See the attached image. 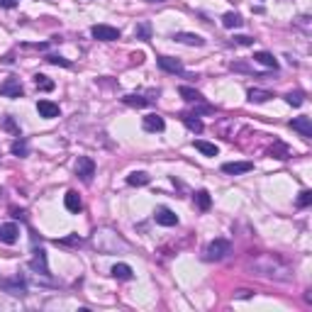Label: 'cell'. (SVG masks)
I'll return each instance as SVG.
<instances>
[{
    "label": "cell",
    "instance_id": "5bb4252c",
    "mask_svg": "<svg viewBox=\"0 0 312 312\" xmlns=\"http://www.w3.org/2000/svg\"><path fill=\"white\" fill-rule=\"evenodd\" d=\"M173 39L181 42V44H188V47H202L205 44V39L200 34H193V32H176Z\"/></svg>",
    "mask_w": 312,
    "mask_h": 312
},
{
    "label": "cell",
    "instance_id": "484cf974",
    "mask_svg": "<svg viewBox=\"0 0 312 312\" xmlns=\"http://www.w3.org/2000/svg\"><path fill=\"white\" fill-rule=\"evenodd\" d=\"M193 200H195V205H198L202 212H207L210 205H212V200H210V193H207V190H198V193L193 195Z\"/></svg>",
    "mask_w": 312,
    "mask_h": 312
},
{
    "label": "cell",
    "instance_id": "7402d4cb",
    "mask_svg": "<svg viewBox=\"0 0 312 312\" xmlns=\"http://www.w3.org/2000/svg\"><path fill=\"white\" fill-rule=\"evenodd\" d=\"M181 120H183V125H186L190 132H195V134H200V132L205 129V125H202V120H200L198 115H181Z\"/></svg>",
    "mask_w": 312,
    "mask_h": 312
},
{
    "label": "cell",
    "instance_id": "ba28073f",
    "mask_svg": "<svg viewBox=\"0 0 312 312\" xmlns=\"http://www.w3.org/2000/svg\"><path fill=\"white\" fill-rule=\"evenodd\" d=\"M290 129L293 132H298L300 137H305V139H310L312 137V120L310 117H295V120H290Z\"/></svg>",
    "mask_w": 312,
    "mask_h": 312
},
{
    "label": "cell",
    "instance_id": "f546056e",
    "mask_svg": "<svg viewBox=\"0 0 312 312\" xmlns=\"http://www.w3.org/2000/svg\"><path fill=\"white\" fill-rule=\"evenodd\" d=\"M57 244H61V247H81L83 239H81L78 234H68V237H63V239H57Z\"/></svg>",
    "mask_w": 312,
    "mask_h": 312
},
{
    "label": "cell",
    "instance_id": "30bf717a",
    "mask_svg": "<svg viewBox=\"0 0 312 312\" xmlns=\"http://www.w3.org/2000/svg\"><path fill=\"white\" fill-rule=\"evenodd\" d=\"M17 237H20V229H17L15 222H5V225H0V244L12 247V244L17 242Z\"/></svg>",
    "mask_w": 312,
    "mask_h": 312
},
{
    "label": "cell",
    "instance_id": "8fae6325",
    "mask_svg": "<svg viewBox=\"0 0 312 312\" xmlns=\"http://www.w3.org/2000/svg\"><path fill=\"white\" fill-rule=\"evenodd\" d=\"M156 63H159V68L166 71V73H186L183 63H181L178 59H173V57H159L156 59Z\"/></svg>",
    "mask_w": 312,
    "mask_h": 312
},
{
    "label": "cell",
    "instance_id": "1f68e13d",
    "mask_svg": "<svg viewBox=\"0 0 312 312\" xmlns=\"http://www.w3.org/2000/svg\"><path fill=\"white\" fill-rule=\"evenodd\" d=\"M47 61H49V63H54V66L71 68V61H68V59H63V57H59V54H49V57H47Z\"/></svg>",
    "mask_w": 312,
    "mask_h": 312
},
{
    "label": "cell",
    "instance_id": "ab89813d",
    "mask_svg": "<svg viewBox=\"0 0 312 312\" xmlns=\"http://www.w3.org/2000/svg\"><path fill=\"white\" fill-rule=\"evenodd\" d=\"M149 2H164V0H149Z\"/></svg>",
    "mask_w": 312,
    "mask_h": 312
},
{
    "label": "cell",
    "instance_id": "4fadbf2b",
    "mask_svg": "<svg viewBox=\"0 0 312 312\" xmlns=\"http://www.w3.org/2000/svg\"><path fill=\"white\" fill-rule=\"evenodd\" d=\"M251 169H254V164H251V161H227V164H222V171H225V173H229V176L249 173Z\"/></svg>",
    "mask_w": 312,
    "mask_h": 312
},
{
    "label": "cell",
    "instance_id": "3957f363",
    "mask_svg": "<svg viewBox=\"0 0 312 312\" xmlns=\"http://www.w3.org/2000/svg\"><path fill=\"white\" fill-rule=\"evenodd\" d=\"M227 254H232V244L227 239H212L205 247V261H222Z\"/></svg>",
    "mask_w": 312,
    "mask_h": 312
},
{
    "label": "cell",
    "instance_id": "9a60e30c",
    "mask_svg": "<svg viewBox=\"0 0 312 312\" xmlns=\"http://www.w3.org/2000/svg\"><path fill=\"white\" fill-rule=\"evenodd\" d=\"M63 205H66V210H68V212H73V215H78V212L83 210L81 195H78L76 190H68V193L63 195Z\"/></svg>",
    "mask_w": 312,
    "mask_h": 312
},
{
    "label": "cell",
    "instance_id": "9c48e42d",
    "mask_svg": "<svg viewBox=\"0 0 312 312\" xmlns=\"http://www.w3.org/2000/svg\"><path fill=\"white\" fill-rule=\"evenodd\" d=\"M154 220H156V225H161V227H176L178 225V217H176V212L169 210V207H156V212H154Z\"/></svg>",
    "mask_w": 312,
    "mask_h": 312
},
{
    "label": "cell",
    "instance_id": "5b68a950",
    "mask_svg": "<svg viewBox=\"0 0 312 312\" xmlns=\"http://www.w3.org/2000/svg\"><path fill=\"white\" fill-rule=\"evenodd\" d=\"M76 176L83 183H90L93 176H95V161L90 156H78V161H76Z\"/></svg>",
    "mask_w": 312,
    "mask_h": 312
},
{
    "label": "cell",
    "instance_id": "52a82bcc",
    "mask_svg": "<svg viewBox=\"0 0 312 312\" xmlns=\"http://www.w3.org/2000/svg\"><path fill=\"white\" fill-rule=\"evenodd\" d=\"M90 34L95 39H100V42H115V39H120V29L110 27V25H93Z\"/></svg>",
    "mask_w": 312,
    "mask_h": 312
},
{
    "label": "cell",
    "instance_id": "4dcf8cb0",
    "mask_svg": "<svg viewBox=\"0 0 312 312\" xmlns=\"http://www.w3.org/2000/svg\"><path fill=\"white\" fill-rule=\"evenodd\" d=\"M285 100H288V105H293V108H300V105L305 103L303 93H298V90H295V93H288V95H285Z\"/></svg>",
    "mask_w": 312,
    "mask_h": 312
},
{
    "label": "cell",
    "instance_id": "d4e9b609",
    "mask_svg": "<svg viewBox=\"0 0 312 312\" xmlns=\"http://www.w3.org/2000/svg\"><path fill=\"white\" fill-rule=\"evenodd\" d=\"M222 25H225L227 29H237V27L244 25V20H242L237 12H225V15H222Z\"/></svg>",
    "mask_w": 312,
    "mask_h": 312
},
{
    "label": "cell",
    "instance_id": "7a4b0ae2",
    "mask_svg": "<svg viewBox=\"0 0 312 312\" xmlns=\"http://www.w3.org/2000/svg\"><path fill=\"white\" fill-rule=\"evenodd\" d=\"M0 290H5V293L12 295V298H25V295H27V281H25V276L15 273V276L0 281Z\"/></svg>",
    "mask_w": 312,
    "mask_h": 312
},
{
    "label": "cell",
    "instance_id": "74e56055",
    "mask_svg": "<svg viewBox=\"0 0 312 312\" xmlns=\"http://www.w3.org/2000/svg\"><path fill=\"white\" fill-rule=\"evenodd\" d=\"M0 7H7V10H12V7H17V0H0Z\"/></svg>",
    "mask_w": 312,
    "mask_h": 312
},
{
    "label": "cell",
    "instance_id": "d590c367",
    "mask_svg": "<svg viewBox=\"0 0 312 312\" xmlns=\"http://www.w3.org/2000/svg\"><path fill=\"white\" fill-rule=\"evenodd\" d=\"M134 34H137V39H151V27L146 22H142L139 27L134 29Z\"/></svg>",
    "mask_w": 312,
    "mask_h": 312
},
{
    "label": "cell",
    "instance_id": "f1b7e54d",
    "mask_svg": "<svg viewBox=\"0 0 312 312\" xmlns=\"http://www.w3.org/2000/svg\"><path fill=\"white\" fill-rule=\"evenodd\" d=\"M34 85H37L39 90H47V93L54 90V81H49L44 73H37V76H34Z\"/></svg>",
    "mask_w": 312,
    "mask_h": 312
},
{
    "label": "cell",
    "instance_id": "d6986e66",
    "mask_svg": "<svg viewBox=\"0 0 312 312\" xmlns=\"http://www.w3.org/2000/svg\"><path fill=\"white\" fill-rule=\"evenodd\" d=\"M254 61H256V63H261V66H266V68L278 71V59H273V54H268V52H256Z\"/></svg>",
    "mask_w": 312,
    "mask_h": 312
},
{
    "label": "cell",
    "instance_id": "6da1fadb",
    "mask_svg": "<svg viewBox=\"0 0 312 312\" xmlns=\"http://www.w3.org/2000/svg\"><path fill=\"white\" fill-rule=\"evenodd\" d=\"M254 268L261 273V276L273 278V281H281V283H288V281L293 278L290 266H288L278 254H261L254 261Z\"/></svg>",
    "mask_w": 312,
    "mask_h": 312
},
{
    "label": "cell",
    "instance_id": "e0dca14e",
    "mask_svg": "<svg viewBox=\"0 0 312 312\" xmlns=\"http://www.w3.org/2000/svg\"><path fill=\"white\" fill-rule=\"evenodd\" d=\"M37 110H39V115L42 117H47V120H54V117H59V105L57 103H52V100H39L37 103Z\"/></svg>",
    "mask_w": 312,
    "mask_h": 312
},
{
    "label": "cell",
    "instance_id": "44dd1931",
    "mask_svg": "<svg viewBox=\"0 0 312 312\" xmlns=\"http://www.w3.org/2000/svg\"><path fill=\"white\" fill-rule=\"evenodd\" d=\"M10 151L15 154V156H20V159H25L29 156V144L25 137H15V142L10 144Z\"/></svg>",
    "mask_w": 312,
    "mask_h": 312
},
{
    "label": "cell",
    "instance_id": "f35d334b",
    "mask_svg": "<svg viewBox=\"0 0 312 312\" xmlns=\"http://www.w3.org/2000/svg\"><path fill=\"white\" fill-rule=\"evenodd\" d=\"M132 59H134L137 63H142V61H144V54H132Z\"/></svg>",
    "mask_w": 312,
    "mask_h": 312
},
{
    "label": "cell",
    "instance_id": "8992f818",
    "mask_svg": "<svg viewBox=\"0 0 312 312\" xmlns=\"http://www.w3.org/2000/svg\"><path fill=\"white\" fill-rule=\"evenodd\" d=\"M29 268L37 276H49V261H47V251L44 249H34V256L29 258Z\"/></svg>",
    "mask_w": 312,
    "mask_h": 312
},
{
    "label": "cell",
    "instance_id": "ac0fdd59",
    "mask_svg": "<svg viewBox=\"0 0 312 312\" xmlns=\"http://www.w3.org/2000/svg\"><path fill=\"white\" fill-rule=\"evenodd\" d=\"M178 93H181V98H183L186 103H195V105H198V103L205 100V98H202V93H198V90H195V88H190V85H181V88H178Z\"/></svg>",
    "mask_w": 312,
    "mask_h": 312
},
{
    "label": "cell",
    "instance_id": "603a6c76",
    "mask_svg": "<svg viewBox=\"0 0 312 312\" xmlns=\"http://www.w3.org/2000/svg\"><path fill=\"white\" fill-rule=\"evenodd\" d=\"M249 103H256V105H261V103H268L273 95L268 93V90H261V88H249Z\"/></svg>",
    "mask_w": 312,
    "mask_h": 312
},
{
    "label": "cell",
    "instance_id": "8d00e7d4",
    "mask_svg": "<svg viewBox=\"0 0 312 312\" xmlns=\"http://www.w3.org/2000/svg\"><path fill=\"white\" fill-rule=\"evenodd\" d=\"M234 42H237L239 47H251V44H254V39H251V37H244V34L234 37Z\"/></svg>",
    "mask_w": 312,
    "mask_h": 312
},
{
    "label": "cell",
    "instance_id": "277c9868",
    "mask_svg": "<svg viewBox=\"0 0 312 312\" xmlns=\"http://www.w3.org/2000/svg\"><path fill=\"white\" fill-rule=\"evenodd\" d=\"M0 95H2V98H22V95H25V88L20 83V78H17V76L5 78V81L0 83Z\"/></svg>",
    "mask_w": 312,
    "mask_h": 312
},
{
    "label": "cell",
    "instance_id": "cb8c5ba5",
    "mask_svg": "<svg viewBox=\"0 0 312 312\" xmlns=\"http://www.w3.org/2000/svg\"><path fill=\"white\" fill-rule=\"evenodd\" d=\"M193 146L198 149L200 154H205V156H217L220 154V149H217V144H210V142H202V139H195Z\"/></svg>",
    "mask_w": 312,
    "mask_h": 312
},
{
    "label": "cell",
    "instance_id": "2e32d148",
    "mask_svg": "<svg viewBox=\"0 0 312 312\" xmlns=\"http://www.w3.org/2000/svg\"><path fill=\"white\" fill-rule=\"evenodd\" d=\"M110 276L117 278V281H132V278H134V271H132V266H127V263H115L113 268H110Z\"/></svg>",
    "mask_w": 312,
    "mask_h": 312
},
{
    "label": "cell",
    "instance_id": "836d02e7",
    "mask_svg": "<svg viewBox=\"0 0 312 312\" xmlns=\"http://www.w3.org/2000/svg\"><path fill=\"white\" fill-rule=\"evenodd\" d=\"M2 127H5L7 132H12L15 137H22V132H20V127L15 125V120H12V117H5V122H2Z\"/></svg>",
    "mask_w": 312,
    "mask_h": 312
},
{
    "label": "cell",
    "instance_id": "e575fe53",
    "mask_svg": "<svg viewBox=\"0 0 312 312\" xmlns=\"http://www.w3.org/2000/svg\"><path fill=\"white\" fill-rule=\"evenodd\" d=\"M312 205V190H303L298 195V207H310Z\"/></svg>",
    "mask_w": 312,
    "mask_h": 312
},
{
    "label": "cell",
    "instance_id": "7c38bea8",
    "mask_svg": "<svg viewBox=\"0 0 312 312\" xmlns=\"http://www.w3.org/2000/svg\"><path fill=\"white\" fill-rule=\"evenodd\" d=\"M142 127H144V132H164L166 122H164L161 115H146L142 120Z\"/></svg>",
    "mask_w": 312,
    "mask_h": 312
},
{
    "label": "cell",
    "instance_id": "d6a6232c",
    "mask_svg": "<svg viewBox=\"0 0 312 312\" xmlns=\"http://www.w3.org/2000/svg\"><path fill=\"white\" fill-rule=\"evenodd\" d=\"M229 68H232V71H242V73H254V68H251L249 63H244V61H232Z\"/></svg>",
    "mask_w": 312,
    "mask_h": 312
},
{
    "label": "cell",
    "instance_id": "83f0119b",
    "mask_svg": "<svg viewBox=\"0 0 312 312\" xmlns=\"http://www.w3.org/2000/svg\"><path fill=\"white\" fill-rule=\"evenodd\" d=\"M271 156H276V159H281V161H283V159L290 156V149H288L283 142H276L273 146H271Z\"/></svg>",
    "mask_w": 312,
    "mask_h": 312
},
{
    "label": "cell",
    "instance_id": "ffe728a7",
    "mask_svg": "<svg viewBox=\"0 0 312 312\" xmlns=\"http://www.w3.org/2000/svg\"><path fill=\"white\" fill-rule=\"evenodd\" d=\"M149 181H151V176H149L146 171H134V173L127 176V186H134V188H139V186H149Z\"/></svg>",
    "mask_w": 312,
    "mask_h": 312
},
{
    "label": "cell",
    "instance_id": "4316f807",
    "mask_svg": "<svg viewBox=\"0 0 312 312\" xmlns=\"http://www.w3.org/2000/svg\"><path fill=\"white\" fill-rule=\"evenodd\" d=\"M122 103H125V105H129V108H146V105H151V100L139 98V95H125V98H122Z\"/></svg>",
    "mask_w": 312,
    "mask_h": 312
}]
</instances>
